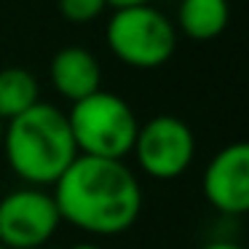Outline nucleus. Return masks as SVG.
Returning <instances> with one entry per match:
<instances>
[{"mask_svg": "<svg viewBox=\"0 0 249 249\" xmlns=\"http://www.w3.org/2000/svg\"><path fill=\"white\" fill-rule=\"evenodd\" d=\"M201 249H244V247H241V244H236V241H225V238H222V241H209V244H204Z\"/></svg>", "mask_w": 249, "mask_h": 249, "instance_id": "nucleus-13", "label": "nucleus"}, {"mask_svg": "<svg viewBox=\"0 0 249 249\" xmlns=\"http://www.w3.org/2000/svg\"><path fill=\"white\" fill-rule=\"evenodd\" d=\"M49 81L54 91L67 102L89 97L102 89L99 59L83 46H65L49 62Z\"/></svg>", "mask_w": 249, "mask_h": 249, "instance_id": "nucleus-8", "label": "nucleus"}, {"mask_svg": "<svg viewBox=\"0 0 249 249\" xmlns=\"http://www.w3.org/2000/svg\"><path fill=\"white\" fill-rule=\"evenodd\" d=\"M40 102V83L24 67L0 70V121H14Z\"/></svg>", "mask_w": 249, "mask_h": 249, "instance_id": "nucleus-10", "label": "nucleus"}, {"mask_svg": "<svg viewBox=\"0 0 249 249\" xmlns=\"http://www.w3.org/2000/svg\"><path fill=\"white\" fill-rule=\"evenodd\" d=\"M0 249H3V247H0Z\"/></svg>", "mask_w": 249, "mask_h": 249, "instance_id": "nucleus-16", "label": "nucleus"}, {"mask_svg": "<svg viewBox=\"0 0 249 249\" xmlns=\"http://www.w3.org/2000/svg\"><path fill=\"white\" fill-rule=\"evenodd\" d=\"M131 153L140 169L153 179H177L188 172L196 156V137L177 115H153L140 124Z\"/></svg>", "mask_w": 249, "mask_h": 249, "instance_id": "nucleus-6", "label": "nucleus"}, {"mask_svg": "<svg viewBox=\"0 0 249 249\" xmlns=\"http://www.w3.org/2000/svg\"><path fill=\"white\" fill-rule=\"evenodd\" d=\"M3 126H6V124H3V121H0V140H3Z\"/></svg>", "mask_w": 249, "mask_h": 249, "instance_id": "nucleus-15", "label": "nucleus"}, {"mask_svg": "<svg viewBox=\"0 0 249 249\" xmlns=\"http://www.w3.org/2000/svg\"><path fill=\"white\" fill-rule=\"evenodd\" d=\"M0 150L8 169L33 188L54 185L78 158L67 113L43 99L27 113L6 121Z\"/></svg>", "mask_w": 249, "mask_h": 249, "instance_id": "nucleus-2", "label": "nucleus"}, {"mask_svg": "<svg viewBox=\"0 0 249 249\" xmlns=\"http://www.w3.org/2000/svg\"><path fill=\"white\" fill-rule=\"evenodd\" d=\"M204 196L220 214L238 217L249 209V145L231 142L204 169Z\"/></svg>", "mask_w": 249, "mask_h": 249, "instance_id": "nucleus-7", "label": "nucleus"}, {"mask_svg": "<svg viewBox=\"0 0 249 249\" xmlns=\"http://www.w3.org/2000/svg\"><path fill=\"white\" fill-rule=\"evenodd\" d=\"M105 3H107L110 8H131V6H147V3H150V0H105Z\"/></svg>", "mask_w": 249, "mask_h": 249, "instance_id": "nucleus-12", "label": "nucleus"}, {"mask_svg": "<svg viewBox=\"0 0 249 249\" xmlns=\"http://www.w3.org/2000/svg\"><path fill=\"white\" fill-rule=\"evenodd\" d=\"M62 217L46 188L24 185L0 198V247L40 249L59 231Z\"/></svg>", "mask_w": 249, "mask_h": 249, "instance_id": "nucleus-5", "label": "nucleus"}, {"mask_svg": "<svg viewBox=\"0 0 249 249\" xmlns=\"http://www.w3.org/2000/svg\"><path fill=\"white\" fill-rule=\"evenodd\" d=\"M67 249H102L99 244H91V241H78V244H72V247H67Z\"/></svg>", "mask_w": 249, "mask_h": 249, "instance_id": "nucleus-14", "label": "nucleus"}, {"mask_svg": "<svg viewBox=\"0 0 249 249\" xmlns=\"http://www.w3.org/2000/svg\"><path fill=\"white\" fill-rule=\"evenodd\" d=\"M62 222L89 236H121L142 212V185L124 161L78 156L54 182Z\"/></svg>", "mask_w": 249, "mask_h": 249, "instance_id": "nucleus-1", "label": "nucleus"}, {"mask_svg": "<svg viewBox=\"0 0 249 249\" xmlns=\"http://www.w3.org/2000/svg\"><path fill=\"white\" fill-rule=\"evenodd\" d=\"M67 124L78 156L110 158V161H124L134 147L140 131V121L131 105L124 97L102 89L72 102Z\"/></svg>", "mask_w": 249, "mask_h": 249, "instance_id": "nucleus-3", "label": "nucleus"}, {"mask_svg": "<svg viewBox=\"0 0 249 249\" xmlns=\"http://www.w3.org/2000/svg\"><path fill=\"white\" fill-rule=\"evenodd\" d=\"M231 22V3L228 0H179L177 8V33L185 38L206 43L225 33Z\"/></svg>", "mask_w": 249, "mask_h": 249, "instance_id": "nucleus-9", "label": "nucleus"}, {"mask_svg": "<svg viewBox=\"0 0 249 249\" xmlns=\"http://www.w3.org/2000/svg\"><path fill=\"white\" fill-rule=\"evenodd\" d=\"M59 14L72 24H89L94 19H99L107 8L105 0H56Z\"/></svg>", "mask_w": 249, "mask_h": 249, "instance_id": "nucleus-11", "label": "nucleus"}, {"mask_svg": "<svg viewBox=\"0 0 249 249\" xmlns=\"http://www.w3.org/2000/svg\"><path fill=\"white\" fill-rule=\"evenodd\" d=\"M110 54L134 70H156L177 51V27L156 6L115 8L105 24Z\"/></svg>", "mask_w": 249, "mask_h": 249, "instance_id": "nucleus-4", "label": "nucleus"}]
</instances>
